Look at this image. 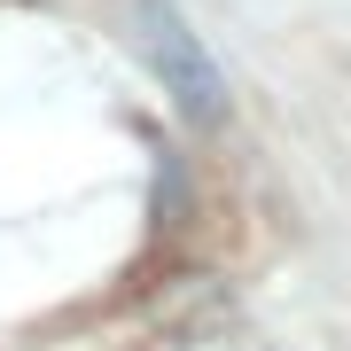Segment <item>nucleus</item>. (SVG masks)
<instances>
[{
	"instance_id": "nucleus-1",
	"label": "nucleus",
	"mask_w": 351,
	"mask_h": 351,
	"mask_svg": "<svg viewBox=\"0 0 351 351\" xmlns=\"http://www.w3.org/2000/svg\"><path fill=\"white\" fill-rule=\"evenodd\" d=\"M133 39H141V55H149V71L164 78L172 110L188 117V125H219L226 117V71H219V55L203 47V32L188 24V8H180V0H133Z\"/></svg>"
}]
</instances>
